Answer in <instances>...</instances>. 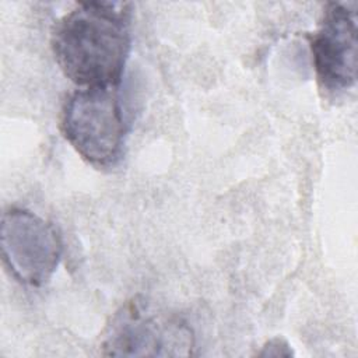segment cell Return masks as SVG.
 Instances as JSON below:
<instances>
[{"mask_svg": "<svg viewBox=\"0 0 358 358\" xmlns=\"http://www.w3.org/2000/svg\"><path fill=\"white\" fill-rule=\"evenodd\" d=\"M55 60L80 88L119 87L131 48V6L80 1L50 34Z\"/></svg>", "mask_w": 358, "mask_h": 358, "instance_id": "obj_1", "label": "cell"}, {"mask_svg": "<svg viewBox=\"0 0 358 358\" xmlns=\"http://www.w3.org/2000/svg\"><path fill=\"white\" fill-rule=\"evenodd\" d=\"M119 87L80 88L64 101L60 130L88 164L113 166L122 157L127 133Z\"/></svg>", "mask_w": 358, "mask_h": 358, "instance_id": "obj_2", "label": "cell"}, {"mask_svg": "<svg viewBox=\"0 0 358 358\" xmlns=\"http://www.w3.org/2000/svg\"><path fill=\"white\" fill-rule=\"evenodd\" d=\"M99 348L106 357H189L194 336L180 316L133 296L108 322Z\"/></svg>", "mask_w": 358, "mask_h": 358, "instance_id": "obj_3", "label": "cell"}, {"mask_svg": "<svg viewBox=\"0 0 358 358\" xmlns=\"http://www.w3.org/2000/svg\"><path fill=\"white\" fill-rule=\"evenodd\" d=\"M0 248L13 277L31 287H42L52 278L63 252L56 228L21 207H10L3 213Z\"/></svg>", "mask_w": 358, "mask_h": 358, "instance_id": "obj_4", "label": "cell"}, {"mask_svg": "<svg viewBox=\"0 0 358 358\" xmlns=\"http://www.w3.org/2000/svg\"><path fill=\"white\" fill-rule=\"evenodd\" d=\"M309 45L322 90L329 94H341L355 85L357 10L354 6L327 3Z\"/></svg>", "mask_w": 358, "mask_h": 358, "instance_id": "obj_5", "label": "cell"}, {"mask_svg": "<svg viewBox=\"0 0 358 358\" xmlns=\"http://www.w3.org/2000/svg\"><path fill=\"white\" fill-rule=\"evenodd\" d=\"M260 357H288V355H292V351H291V347L289 344L284 340V338H280V337H275V338H271L270 341H267L263 347V350L259 352Z\"/></svg>", "mask_w": 358, "mask_h": 358, "instance_id": "obj_6", "label": "cell"}]
</instances>
